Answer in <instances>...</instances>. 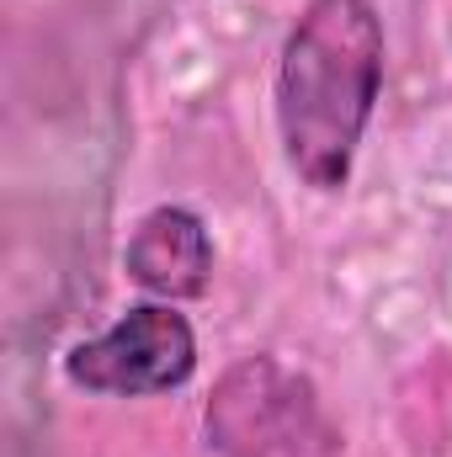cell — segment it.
<instances>
[{"label": "cell", "mask_w": 452, "mask_h": 457, "mask_svg": "<svg viewBox=\"0 0 452 457\" xmlns=\"http://www.w3.org/2000/svg\"><path fill=\"white\" fill-rule=\"evenodd\" d=\"M383 91V21L372 0H309L277 59V133L314 192L351 181L356 144Z\"/></svg>", "instance_id": "6da1fadb"}, {"label": "cell", "mask_w": 452, "mask_h": 457, "mask_svg": "<svg viewBox=\"0 0 452 457\" xmlns=\"http://www.w3.org/2000/svg\"><path fill=\"white\" fill-rule=\"evenodd\" d=\"M197 372V336L187 325V314H176V303H133L113 330H102L96 341L70 345L64 356V378L86 394H107V399H149V394H171Z\"/></svg>", "instance_id": "3957f363"}, {"label": "cell", "mask_w": 452, "mask_h": 457, "mask_svg": "<svg viewBox=\"0 0 452 457\" xmlns=\"http://www.w3.org/2000/svg\"><path fill=\"white\" fill-rule=\"evenodd\" d=\"M122 266L128 277L160 298V303H187V298H203L208 293V277H213V239L208 224L181 208V203H165L155 213H144L128 250H122Z\"/></svg>", "instance_id": "277c9868"}, {"label": "cell", "mask_w": 452, "mask_h": 457, "mask_svg": "<svg viewBox=\"0 0 452 457\" xmlns=\"http://www.w3.org/2000/svg\"><path fill=\"white\" fill-rule=\"evenodd\" d=\"M203 436L219 457H346L309 378L277 356H245L203 410Z\"/></svg>", "instance_id": "7a4b0ae2"}]
</instances>
